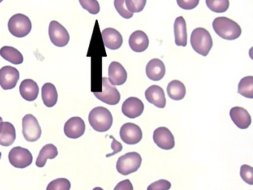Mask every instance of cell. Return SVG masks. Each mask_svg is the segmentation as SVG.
I'll return each mask as SVG.
<instances>
[{"label":"cell","mask_w":253,"mask_h":190,"mask_svg":"<svg viewBox=\"0 0 253 190\" xmlns=\"http://www.w3.org/2000/svg\"><path fill=\"white\" fill-rule=\"evenodd\" d=\"M212 27L219 37L226 40H236L239 38L242 32L241 26L236 22L225 16L215 18L213 21Z\"/></svg>","instance_id":"obj_1"},{"label":"cell","mask_w":253,"mask_h":190,"mask_svg":"<svg viewBox=\"0 0 253 190\" xmlns=\"http://www.w3.org/2000/svg\"><path fill=\"white\" fill-rule=\"evenodd\" d=\"M88 122L94 130L105 132L112 127L113 117L108 108L103 106L95 107L88 114Z\"/></svg>","instance_id":"obj_2"},{"label":"cell","mask_w":253,"mask_h":190,"mask_svg":"<svg viewBox=\"0 0 253 190\" xmlns=\"http://www.w3.org/2000/svg\"><path fill=\"white\" fill-rule=\"evenodd\" d=\"M190 43L196 53L206 56L213 46L211 34L204 28H197L191 34Z\"/></svg>","instance_id":"obj_3"},{"label":"cell","mask_w":253,"mask_h":190,"mask_svg":"<svg viewBox=\"0 0 253 190\" xmlns=\"http://www.w3.org/2000/svg\"><path fill=\"white\" fill-rule=\"evenodd\" d=\"M141 163L142 157L140 154L135 151H131L118 158L116 169L120 174L126 176L137 172L141 166Z\"/></svg>","instance_id":"obj_4"},{"label":"cell","mask_w":253,"mask_h":190,"mask_svg":"<svg viewBox=\"0 0 253 190\" xmlns=\"http://www.w3.org/2000/svg\"><path fill=\"white\" fill-rule=\"evenodd\" d=\"M8 27L13 36L23 38L29 35L32 31V24L27 16L23 13H17L10 18Z\"/></svg>","instance_id":"obj_5"},{"label":"cell","mask_w":253,"mask_h":190,"mask_svg":"<svg viewBox=\"0 0 253 190\" xmlns=\"http://www.w3.org/2000/svg\"><path fill=\"white\" fill-rule=\"evenodd\" d=\"M8 160L14 167L24 169L32 164L33 156L27 148L16 146L10 151Z\"/></svg>","instance_id":"obj_6"},{"label":"cell","mask_w":253,"mask_h":190,"mask_svg":"<svg viewBox=\"0 0 253 190\" xmlns=\"http://www.w3.org/2000/svg\"><path fill=\"white\" fill-rule=\"evenodd\" d=\"M23 134L29 142H35L41 138L42 129L33 114H26L23 118Z\"/></svg>","instance_id":"obj_7"},{"label":"cell","mask_w":253,"mask_h":190,"mask_svg":"<svg viewBox=\"0 0 253 190\" xmlns=\"http://www.w3.org/2000/svg\"><path fill=\"white\" fill-rule=\"evenodd\" d=\"M48 34L51 43L57 47H65L70 40V35L63 25L57 21H51L48 28Z\"/></svg>","instance_id":"obj_8"},{"label":"cell","mask_w":253,"mask_h":190,"mask_svg":"<svg viewBox=\"0 0 253 190\" xmlns=\"http://www.w3.org/2000/svg\"><path fill=\"white\" fill-rule=\"evenodd\" d=\"M94 96L108 105H115L121 100L119 91L109 83L107 77H103V92H94Z\"/></svg>","instance_id":"obj_9"},{"label":"cell","mask_w":253,"mask_h":190,"mask_svg":"<svg viewBox=\"0 0 253 190\" xmlns=\"http://www.w3.org/2000/svg\"><path fill=\"white\" fill-rule=\"evenodd\" d=\"M120 136L123 142L128 145L138 143L143 138V132L140 126L132 123H126L121 126Z\"/></svg>","instance_id":"obj_10"},{"label":"cell","mask_w":253,"mask_h":190,"mask_svg":"<svg viewBox=\"0 0 253 190\" xmlns=\"http://www.w3.org/2000/svg\"><path fill=\"white\" fill-rule=\"evenodd\" d=\"M20 80V72L13 66L2 67L0 69V86L4 90H11L17 86Z\"/></svg>","instance_id":"obj_11"},{"label":"cell","mask_w":253,"mask_h":190,"mask_svg":"<svg viewBox=\"0 0 253 190\" xmlns=\"http://www.w3.org/2000/svg\"><path fill=\"white\" fill-rule=\"evenodd\" d=\"M153 141L159 148L170 150L175 145L174 138L171 131L167 127H159L154 131Z\"/></svg>","instance_id":"obj_12"},{"label":"cell","mask_w":253,"mask_h":190,"mask_svg":"<svg viewBox=\"0 0 253 190\" xmlns=\"http://www.w3.org/2000/svg\"><path fill=\"white\" fill-rule=\"evenodd\" d=\"M85 131V122L81 117H71L65 123L64 133L69 138L78 139L84 135Z\"/></svg>","instance_id":"obj_13"},{"label":"cell","mask_w":253,"mask_h":190,"mask_svg":"<svg viewBox=\"0 0 253 190\" xmlns=\"http://www.w3.org/2000/svg\"><path fill=\"white\" fill-rule=\"evenodd\" d=\"M144 110V104L139 98L131 96L127 98L122 105V112L130 119L137 118Z\"/></svg>","instance_id":"obj_14"},{"label":"cell","mask_w":253,"mask_h":190,"mask_svg":"<svg viewBox=\"0 0 253 190\" xmlns=\"http://www.w3.org/2000/svg\"><path fill=\"white\" fill-rule=\"evenodd\" d=\"M146 100L159 108H165L167 105L165 93L161 86L153 85L148 88L145 92Z\"/></svg>","instance_id":"obj_15"},{"label":"cell","mask_w":253,"mask_h":190,"mask_svg":"<svg viewBox=\"0 0 253 190\" xmlns=\"http://www.w3.org/2000/svg\"><path fill=\"white\" fill-rule=\"evenodd\" d=\"M229 115L237 127L241 129H247L252 123L250 113L242 107L235 106L231 108Z\"/></svg>","instance_id":"obj_16"},{"label":"cell","mask_w":253,"mask_h":190,"mask_svg":"<svg viewBox=\"0 0 253 190\" xmlns=\"http://www.w3.org/2000/svg\"><path fill=\"white\" fill-rule=\"evenodd\" d=\"M127 72L124 67L118 62H111L109 67V83L112 86H121L127 80Z\"/></svg>","instance_id":"obj_17"},{"label":"cell","mask_w":253,"mask_h":190,"mask_svg":"<svg viewBox=\"0 0 253 190\" xmlns=\"http://www.w3.org/2000/svg\"><path fill=\"white\" fill-rule=\"evenodd\" d=\"M102 37L105 46L111 50L119 49L124 42L121 33L115 28H108L103 30L102 31Z\"/></svg>","instance_id":"obj_18"},{"label":"cell","mask_w":253,"mask_h":190,"mask_svg":"<svg viewBox=\"0 0 253 190\" xmlns=\"http://www.w3.org/2000/svg\"><path fill=\"white\" fill-rule=\"evenodd\" d=\"M128 44L133 51L137 53L145 51L149 47V37L144 31H134L130 36Z\"/></svg>","instance_id":"obj_19"},{"label":"cell","mask_w":253,"mask_h":190,"mask_svg":"<svg viewBox=\"0 0 253 190\" xmlns=\"http://www.w3.org/2000/svg\"><path fill=\"white\" fill-rule=\"evenodd\" d=\"M146 73L148 78L150 79L151 80L159 81L165 76V65L161 59H151L146 65Z\"/></svg>","instance_id":"obj_20"},{"label":"cell","mask_w":253,"mask_h":190,"mask_svg":"<svg viewBox=\"0 0 253 190\" xmlns=\"http://www.w3.org/2000/svg\"><path fill=\"white\" fill-rule=\"evenodd\" d=\"M20 93L23 99L32 102L35 101L39 95V86L33 80L26 79L20 84Z\"/></svg>","instance_id":"obj_21"},{"label":"cell","mask_w":253,"mask_h":190,"mask_svg":"<svg viewBox=\"0 0 253 190\" xmlns=\"http://www.w3.org/2000/svg\"><path fill=\"white\" fill-rule=\"evenodd\" d=\"M16 140V129L14 125L9 122L0 123V145L10 146Z\"/></svg>","instance_id":"obj_22"},{"label":"cell","mask_w":253,"mask_h":190,"mask_svg":"<svg viewBox=\"0 0 253 190\" xmlns=\"http://www.w3.org/2000/svg\"><path fill=\"white\" fill-rule=\"evenodd\" d=\"M174 43L177 46L186 47L187 45L186 22L183 16L176 18L174 24Z\"/></svg>","instance_id":"obj_23"},{"label":"cell","mask_w":253,"mask_h":190,"mask_svg":"<svg viewBox=\"0 0 253 190\" xmlns=\"http://www.w3.org/2000/svg\"><path fill=\"white\" fill-rule=\"evenodd\" d=\"M42 99L43 103L48 108H51L57 104L58 94L54 84L46 83L42 86Z\"/></svg>","instance_id":"obj_24"},{"label":"cell","mask_w":253,"mask_h":190,"mask_svg":"<svg viewBox=\"0 0 253 190\" xmlns=\"http://www.w3.org/2000/svg\"><path fill=\"white\" fill-rule=\"evenodd\" d=\"M58 155V150L57 147L53 144H46L42 147L40 151L39 155L36 160V165L38 167L42 168L46 164L48 159H54Z\"/></svg>","instance_id":"obj_25"},{"label":"cell","mask_w":253,"mask_h":190,"mask_svg":"<svg viewBox=\"0 0 253 190\" xmlns=\"http://www.w3.org/2000/svg\"><path fill=\"white\" fill-rule=\"evenodd\" d=\"M0 55L5 60L14 65H20L23 62V54L15 48L11 46H4L0 49Z\"/></svg>","instance_id":"obj_26"},{"label":"cell","mask_w":253,"mask_h":190,"mask_svg":"<svg viewBox=\"0 0 253 190\" xmlns=\"http://www.w3.org/2000/svg\"><path fill=\"white\" fill-rule=\"evenodd\" d=\"M186 92L184 84L179 80H172L167 86V94L174 100H181L184 98Z\"/></svg>","instance_id":"obj_27"},{"label":"cell","mask_w":253,"mask_h":190,"mask_svg":"<svg viewBox=\"0 0 253 190\" xmlns=\"http://www.w3.org/2000/svg\"><path fill=\"white\" fill-rule=\"evenodd\" d=\"M238 93L250 99L253 98V77L247 76L240 80Z\"/></svg>","instance_id":"obj_28"},{"label":"cell","mask_w":253,"mask_h":190,"mask_svg":"<svg viewBox=\"0 0 253 190\" xmlns=\"http://www.w3.org/2000/svg\"><path fill=\"white\" fill-rule=\"evenodd\" d=\"M206 4L214 13H224L229 9V0H206Z\"/></svg>","instance_id":"obj_29"},{"label":"cell","mask_w":253,"mask_h":190,"mask_svg":"<svg viewBox=\"0 0 253 190\" xmlns=\"http://www.w3.org/2000/svg\"><path fill=\"white\" fill-rule=\"evenodd\" d=\"M71 182L66 178H57L49 183L46 190H70Z\"/></svg>","instance_id":"obj_30"},{"label":"cell","mask_w":253,"mask_h":190,"mask_svg":"<svg viewBox=\"0 0 253 190\" xmlns=\"http://www.w3.org/2000/svg\"><path fill=\"white\" fill-rule=\"evenodd\" d=\"M146 0H125L127 10L131 13H139L144 9Z\"/></svg>","instance_id":"obj_31"},{"label":"cell","mask_w":253,"mask_h":190,"mask_svg":"<svg viewBox=\"0 0 253 190\" xmlns=\"http://www.w3.org/2000/svg\"><path fill=\"white\" fill-rule=\"evenodd\" d=\"M79 1L83 8L91 14H97L100 12V4L97 0H79Z\"/></svg>","instance_id":"obj_32"},{"label":"cell","mask_w":253,"mask_h":190,"mask_svg":"<svg viewBox=\"0 0 253 190\" xmlns=\"http://www.w3.org/2000/svg\"><path fill=\"white\" fill-rule=\"evenodd\" d=\"M240 175L243 181L250 185H253V168L249 165L244 164L240 169Z\"/></svg>","instance_id":"obj_33"},{"label":"cell","mask_w":253,"mask_h":190,"mask_svg":"<svg viewBox=\"0 0 253 190\" xmlns=\"http://www.w3.org/2000/svg\"><path fill=\"white\" fill-rule=\"evenodd\" d=\"M114 5L120 15L124 19H131L133 13L127 10L125 5V0H115Z\"/></svg>","instance_id":"obj_34"},{"label":"cell","mask_w":253,"mask_h":190,"mask_svg":"<svg viewBox=\"0 0 253 190\" xmlns=\"http://www.w3.org/2000/svg\"><path fill=\"white\" fill-rule=\"evenodd\" d=\"M171 187V184L169 181L161 179L151 184L147 187V190H169Z\"/></svg>","instance_id":"obj_35"},{"label":"cell","mask_w":253,"mask_h":190,"mask_svg":"<svg viewBox=\"0 0 253 190\" xmlns=\"http://www.w3.org/2000/svg\"><path fill=\"white\" fill-rule=\"evenodd\" d=\"M200 0H177V4L180 8L184 10H192L199 4Z\"/></svg>","instance_id":"obj_36"},{"label":"cell","mask_w":253,"mask_h":190,"mask_svg":"<svg viewBox=\"0 0 253 190\" xmlns=\"http://www.w3.org/2000/svg\"><path fill=\"white\" fill-rule=\"evenodd\" d=\"M109 138L112 139V149H113V152L110 153V154H106V157H112V156L115 155V154H118V153L121 152L123 150V145L119 141H117L112 135H110Z\"/></svg>","instance_id":"obj_37"},{"label":"cell","mask_w":253,"mask_h":190,"mask_svg":"<svg viewBox=\"0 0 253 190\" xmlns=\"http://www.w3.org/2000/svg\"><path fill=\"white\" fill-rule=\"evenodd\" d=\"M114 190H134V188L130 180L126 179L118 183Z\"/></svg>","instance_id":"obj_38"},{"label":"cell","mask_w":253,"mask_h":190,"mask_svg":"<svg viewBox=\"0 0 253 190\" xmlns=\"http://www.w3.org/2000/svg\"><path fill=\"white\" fill-rule=\"evenodd\" d=\"M93 190H103V189H102L101 187H95L93 189Z\"/></svg>","instance_id":"obj_39"},{"label":"cell","mask_w":253,"mask_h":190,"mask_svg":"<svg viewBox=\"0 0 253 190\" xmlns=\"http://www.w3.org/2000/svg\"><path fill=\"white\" fill-rule=\"evenodd\" d=\"M1 122H2V117H0V123H1Z\"/></svg>","instance_id":"obj_40"},{"label":"cell","mask_w":253,"mask_h":190,"mask_svg":"<svg viewBox=\"0 0 253 190\" xmlns=\"http://www.w3.org/2000/svg\"><path fill=\"white\" fill-rule=\"evenodd\" d=\"M1 157H2V153L0 152V159H1Z\"/></svg>","instance_id":"obj_41"},{"label":"cell","mask_w":253,"mask_h":190,"mask_svg":"<svg viewBox=\"0 0 253 190\" xmlns=\"http://www.w3.org/2000/svg\"><path fill=\"white\" fill-rule=\"evenodd\" d=\"M2 1H3V0H0V3L2 2Z\"/></svg>","instance_id":"obj_42"}]
</instances>
